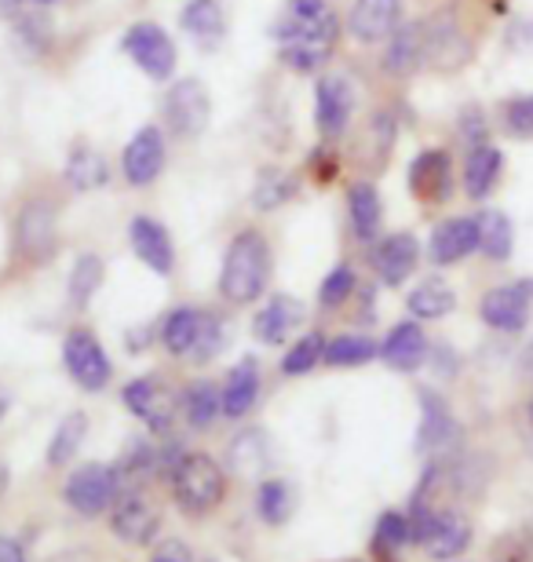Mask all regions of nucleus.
<instances>
[{
	"instance_id": "473e14b6",
	"label": "nucleus",
	"mask_w": 533,
	"mask_h": 562,
	"mask_svg": "<svg viewBox=\"0 0 533 562\" xmlns=\"http://www.w3.org/2000/svg\"><path fill=\"white\" fill-rule=\"evenodd\" d=\"M179 406H184V417L195 431H209V427L215 424V417L223 413V391L215 387L212 380H195V384L184 387Z\"/></svg>"
},
{
	"instance_id": "a19ab883",
	"label": "nucleus",
	"mask_w": 533,
	"mask_h": 562,
	"mask_svg": "<svg viewBox=\"0 0 533 562\" xmlns=\"http://www.w3.org/2000/svg\"><path fill=\"white\" fill-rule=\"evenodd\" d=\"M413 544V530H410V515L402 512H384L377 522V533H373V552L380 555H395L399 548Z\"/></svg>"
},
{
	"instance_id": "2f4dec72",
	"label": "nucleus",
	"mask_w": 533,
	"mask_h": 562,
	"mask_svg": "<svg viewBox=\"0 0 533 562\" xmlns=\"http://www.w3.org/2000/svg\"><path fill=\"white\" fill-rule=\"evenodd\" d=\"M406 307H410L417 322H438L457 311V292H453L442 278H424L421 285L406 296Z\"/></svg>"
},
{
	"instance_id": "1a4fd4ad",
	"label": "nucleus",
	"mask_w": 533,
	"mask_h": 562,
	"mask_svg": "<svg viewBox=\"0 0 533 562\" xmlns=\"http://www.w3.org/2000/svg\"><path fill=\"white\" fill-rule=\"evenodd\" d=\"M355 117V88L344 74H322L314 85V128L322 143H336Z\"/></svg>"
},
{
	"instance_id": "4c0bfd02",
	"label": "nucleus",
	"mask_w": 533,
	"mask_h": 562,
	"mask_svg": "<svg viewBox=\"0 0 533 562\" xmlns=\"http://www.w3.org/2000/svg\"><path fill=\"white\" fill-rule=\"evenodd\" d=\"M85 438H88V417L85 413H66V417L59 420V427H55L44 460H48L52 468L70 464V460L77 457V449L85 446Z\"/></svg>"
},
{
	"instance_id": "7ed1b4c3",
	"label": "nucleus",
	"mask_w": 533,
	"mask_h": 562,
	"mask_svg": "<svg viewBox=\"0 0 533 562\" xmlns=\"http://www.w3.org/2000/svg\"><path fill=\"white\" fill-rule=\"evenodd\" d=\"M173 497L187 515H209L226 493V471L209 453H187L173 471Z\"/></svg>"
},
{
	"instance_id": "dca6fc26",
	"label": "nucleus",
	"mask_w": 533,
	"mask_h": 562,
	"mask_svg": "<svg viewBox=\"0 0 533 562\" xmlns=\"http://www.w3.org/2000/svg\"><path fill=\"white\" fill-rule=\"evenodd\" d=\"M129 241H132V252L140 256V263L151 267L154 274H173L176 267V245H173V234L162 220L154 216H132L129 223Z\"/></svg>"
},
{
	"instance_id": "f257e3e1",
	"label": "nucleus",
	"mask_w": 533,
	"mask_h": 562,
	"mask_svg": "<svg viewBox=\"0 0 533 562\" xmlns=\"http://www.w3.org/2000/svg\"><path fill=\"white\" fill-rule=\"evenodd\" d=\"M340 33L344 26L329 0H289L286 15L275 26L281 63L297 74H319L333 59Z\"/></svg>"
},
{
	"instance_id": "603ef678",
	"label": "nucleus",
	"mask_w": 533,
	"mask_h": 562,
	"mask_svg": "<svg viewBox=\"0 0 533 562\" xmlns=\"http://www.w3.org/2000/svg\"><path fill=\"white\" fill-rule=\"evenodd\" d=\"M8 406H11V398H8V391L0 387V424H4V417H8Z\"/></svg>"
},
{
	"instance_id": "72a5a7b5",
	"label": "nucleus",
	"mask_w": 533,
	"mask_h": 562,
	"mask_svg": "<svg viewBox=\"0 0 533 562\" xmlns=\"http://www.w3.org/2000/svg\"><path fill=\"white\" fill-rule=\"evenodd\" d=\"M107 267L96 252H81L70 267V278H66V300H70L74 311H85L88 303L96 300V292L103 289Z\"/></svg>"
},
{
	"instance_id": "5fc2aeb1",
	"label": "nucleus",
	"mask_w": 533,
	"mask_h": 562,
	"mask_svg": "<svg viewBox=\"0 0 533 562\" xmlns=\"http://www.w3.org/2000/svg\"><path fill=\"white\" fill-rule=\"evenodd\" d=\"M530 424H533V398H530Z\"/></svg>"
},
{
	"instance_id": "9d476101",
	"label": "nucleus",
	"mask_w": 533,
	"mask_h": 562,
	"mask_svg": "<svg viewBox=\"0 0 533 562\" xmlns=\"http://www.w3.org/2000/svg\"><path fill=\"white\" fill-rule=\"evenodd\" d=\"M124 398V409L132 413L135 420L146 424V431L154 435H168L176 424V398L157 376H135L124 384L121 391Z\"/></svg>"
},
{
	"instance_id": "423d86ee",
	"label": "nucleus",
	"mask_w": 533,
	"mask_h": 562,
	"mask_svg": "<svg viewBox=\"0 0 533 562\" xmlns=\"http://www.w3.org/2000/svg\"><path fill=\"white\" fill-rule=\"evenodd\" d=\"M121 52L151 77V81H173L179 52L176 41L157 26V22H132L121 37Z\"/></svg>"
},
{
	"instance_id": "0eeeda50",
	"label": "nucleus",
	"mask_w": 533,
	"mask_h": 562,
	"mask_svg": "<svg viewBox=\"0 0 533 562\" xmlns=\"http://www.w3.org/2000/svg\"><path fill=\"white\" fill-rule=\"evenodd\" d=\"M121 486H124V482H121L118 468H113V464H85V468H77L70 479H66L63 497L77 515L96 519V515H103L107 508H113Z\"/></svg>"
},
{
	"instance_id": "aec40b11",
	"label": "nucleus",
	"mask_w": 533,
	"mask_h": 562,
	"mask_svg": "<svg viewBox=\"0 0 533 562\" xmlns=\"http://www.w3.org/2000/svg\"><path fill=\"white\" fill-rule=\"evenodd\" d=\"M303 318H308V311H303V303L297 296H289V292H278V296H270L264 307L256 311L253 318V336L259 344H286L292 333L300 329Z\"/></svg>"
},
{
	"instance_id": "8fccbe9b",
	"label": "nucleus",
	"mask_w": 533,
	"mask_h": 562,
	"mask_svg": "<svg viewBox=\"0 0 533 562\" xmlns=\"http://www.w3.org/2000/svg\"><path fill=\"white\" fill-rule=\"evenodd\" d=\"M0 562H26V552L15 537H0Z\"/></svg>"
},
{
	"instance_id": "c756f323",
	"label": "nucleus",
	"mask_w": 533,
	"mask_h": 562,
	"mask_svg": "<svg viewBox=\"0 0 533 562\" xmlns=\"http://www.w3.org/2000/svg\"><path fill=\"white\" fill-rule=\"evenodd\" d=\"M468 544H471V522L464 519L460 512H453V508H438L435 526H431V537L424 541L427 555L446 562V559H457Z\"/></svg>"
},
{
	"instance_id": "37998d69",
	"label": "nucleus",
	"mask_w": 533,
	"mask_h": 562,
	"mask_svg": "<svg viewBox=\"0 0 533 562\" xmlns=\"http://www.w3.org/2000/svg\"><path fill=\"white\" fill-rule=\"evenodd\" d=\"M113 468H118L121 482H135V479H143V475H154V471H157V446L143 442V438H135V442L124 449V457Z\"/></svg>"
},
{
	"instance_id": "2eb2a0df",
	"label": "nucleus",
	"mask_w": 533,
	"mask_h": 562,
	"mask_svg": "<svg viewBox=\"0 0 533 562\" xmlns=\"http://www.w3.org/2000/svg\"><path fill=\"white\" fill-rule=\"evenodd\" d=\"M369 263L384 285L399 289L402 281L417 271V263H421V241H417V234L410 231H395L388 238L373 241Z\"/></svg>"
},
{
	"instance_id": "ddd939ff",
	"label": "nucleus",
	"mask_w": 533,
	"mask_h": 562,
	"mask_svg": "<svg viewBox=\"0 0 533 562\" xmlns=\"http://www.w3.org/2000/svg\"><path fill=\"white\" fill-rule=\"evenodd\" d=\"M533 307V281H512V285H497L482 296L479 314L482 322L497 333H523Z\"/></svg>"
},
{
	"instance_id": "c9c22d12",
	"label": "nucleus",
	"mask_w": 533,
	"mask_h": 562,
	"mask_svg": "<svg viewBox=\"0 0 533 562\" xmlns=\"http://www.w3.org/2000/svg\"><path fill=\"white\" fill-rule=\"evenodd\" d=\"M380 358V344L366 333H340L325 344V366L333 369H358Z\"/></svg>"
},
{
	"instance_id": "4468645a",
	"label": "nucleus",
	"mask_w": 533,
	"mask_h": 562,
	"mask_svg": "<svg viewBox=\"0 0 533 562\" xmlns=\"http://www.w3.org/2000/svg\"><path fill=\"white\" fill-rule=\"evenodd\" d=\"M406 183H410L413 198L424 201V205H442L453 194V157L442 146H431L421 150L410 161V172H406Z\"/></svg>"
},
{
	"instance_id": "864d4df0",
	"label": "nucleus",
	"mask_w": 533,
	"mask_h": 562,
	"mask_svg": "<svg viewBox=\"0 0 533 562\" xmlns=\"http://www.w3.org/2000/svg\"><path fill=\"white\" fill-rule=\"evenodd\" d=\"M30 4H37V8H48V4H59V0H30Z\"/></svg>"
},
{
	"instance_id": "9b49d317",
	"label": "nucleus",
	"mask_w": 533,
	"mask_h": 562,
	"mask_svg": "<svg viewBox=\"0 0 533 562\" xmlns=\"http://www.w3.org/2000/svg\"><path fill=\"white\" fill-rule=\"evenodd\" d=\"M165 157H168V146H165V132L157 125H143L135 128V136L124 143L121 150V176L124 183L143 190L157 183V176L165 172Z\"/></svg>"
},
{
	"instance_id": "cd10ccee",
	"label": "nucleus",
	"mask_w": 533,
	"mask_h": 562,
	"mask_svg": "<svg viewBox=\"0 0 533 562\" xmlns=\"http://www.w3.org/2000/svg\"><path fill=\"white\" fill-rule=\"evenodd\" d=\"M63 176L77 194H92V190H103L110 183V161H107V154L96 150L92 143H74L70 157H66Z\"/></svg>"
},
{
	"instance_id": "393cba45",
	"label": "nucleus",
	"mask_w": 533,
	"mask_h": 562,
	"mask_svg": "<svg viewBox=\"0 0 533 562\" xmlns=\"http://www.w3.org/2000/svg\"><path fill=\"white\" fill-rule=\"evenodd\" d=\"M275 464V453H270V438L259 427H248V431L234 435L231 446H226V468L237 479H259L267 475V468Z\"/></svg>"
},
{
	"instance_id": "c03bdc74",
	"label": "nucleus",
	"mask_w": 533,
	"mask_h": 562,
	"mask_svg": "<svg viewBox=\"0 0 533 562\" xmlns=\"http://www.w3.org/2000/svg\"><path fill=\"white\" fill-rule=\"evenodd\" d=\"M223 344H226V336H223V322H220V314L206 311V322H201V333H198L195 351H190V362H198V366L212 362V358L223 351Z\"/></svg>"
},
{
	"instance_id": "b1692460",
	"label": "nucleus",
	"mask_w": 533,
	"mask_h": 562,
	"mask_svg": "<svg viewBox=\"0 0 533 562\" xmlns=\"http://www.w3.org/2000/svg\"><path fill=\"white\" fill-rule=\"evenodd\" d=\"M179 26L201 52H215L226 37V11L220 0H187L179 11Z\"/></svg>"
},
{
	"instance_id": "f704fd0d",
	"label": "nucleus",
	"mask_w": 533,
	"mask_h": 562,
	"mask_svg": "<svg viewBox=\"0 0 533 562\" xmlns=\"http://www.w3.org/2000/svg\"><path fill=\"white\" fill-rule=\"evenodd\" d=\"M475 220H479V252L486 256V260L504 263L508 256H512V245H515V231H512V220H508V212L486 209Z\"/></svg>"
},
{
	"instance_id": "a18cd8bd",
	"label": "nucleus",
	"mask_w": 533,
	"mask_h": 562,
	"mask_svg": "<svg viewBox=\"0 0 533 562\" xmlns=\"http://www.w3.org/2000/svg\"><path fill=\"white\" fill-rule=\"evenodd\" d=\"M504 125L512 136L530 139L533 136V95H519L504 106Z\"/></svg>"
},
{
	"instance_id": "f3484780",
	"label": "nucleus",
	"mask_w": 533,
	"mask_h": 562,
	"mask_svg": "<svg viewBox=\"0 0 533 562\" xmlns=\"http://www.w3.org/2000/svg\"><path fill=\"white\" fill-rule=\"evenodd\" d=\"M479 249V220L475 216H449L442 220L435 231H431V241H427V256L431 263L438 267H453L460 260Z\"/></svg>"
},
{
	"instance_id": "20e7f679",
	"label": "nucleus",
	"mask_w": 533,
	"mask_h": 562,
	"mask_svg": "<svg viewBox=\"0 0 533 562\" xmlns=\"http://www.w3.org/2000/svg\"><path fill=\"white\" fill-rule=\"evenodd\" d=\"M162 117H165V128L173 132L176 139L206 136V128L212 121V95L206 81H201V77H179V81H173V88L165 92Z\"/></svg>"
},
{
	"instance_id": "79ce46f5",
	"label": "nucleus",
	"mask_w": 533,
	"mask_h": 562,
	"mask_svg": "<svg viewBox=\"0 0 533 562\" xmlns=\"http://www.w3.org/2000/svg\"><path fill=\"white\" fill-rule=\"evenodd\" d=\"M355 289H358V274H355V267L351 263H340L333 267L325 278H322V285H319V303L325 311H336V307H344V303L355 296Z\"/></svg>"
},
{
	"instance_id": "6e6552de",
	"label": "nucleus",
	"mask_w": 533,
	"mask_h": 562,
	"mask_svg": "<svg viewBox=\"0 0 533 562\" xmlns=\"http://www.w3.org/2000/svg\"><path fill=\"white\" fill-rule=\"evenodd\" d=\"M63 366L66 373H70V380L77 387L85 391H103L110 384L113 376V366L110 358L103 351V344H99V336L92 329H70L63 340Z\"/></svg>"
},
{
	"instance_id": "412c9836",
	"label": "nucleus",
	"mask_w": 533,
	"mask_h": 562,
	"mask_svg": "<svg viewBox=\"0 0 533 562\" xmlns=\"http://www.w3.org/2000/svg\"><path fill=\"white\" fill-rule=\"evenodd\" d=\"M427 63V26L424 22H402L384 48V70L391 77H413Z\"/></svg>"
},
{
	"instance_id": "5701e85b",
	"label": "nucleus",
	"mask_w": 533,
	"mask_h": 562,
	"mask_svg": "<svg viewBox=\"0 0 533 562\" xmlns=\"http://www.w3.org/2000/svg\"><path fill=\"white\" fill-rule=\"evenodd\" d=\"M427 26V63L435 70H460L471 59V44L460 33V26L453 22V15H435Z\"/></svg>"
},
{
	"instance_id": "de8ad7c7",
	"label": "nucleus",
	"mask_w": 533,
	"mask_h": 562,
	"mask_svg": "<svg viewBox=\"0 0 533 562\" xmlns=\"http://www.w3.org/2000/svg\"><path fill=\"white\" fill-rule=\"evenodd\" d=\"M308 172L319 179V183H329V179L340 176V157L333 150V143H319L314 150L308 154Z\"/></svg>"
},
{
	"instance_id": "e433bc0d",
	"label": "nucleus",
	"mask_w": 533,
	"mask_h": 562,
	"mask_svg": "<svg viewBox=\"0 0 533 562\" xmlns=\"http://www.w3.org/2000/svg\"><path fill=\"white\" fill-rule=\"evenodd\" d=\"M300 194V179L281 172V168H264L256 176V187H253V209L256 212H275L281 205H289L292 198Z\"/></svg>"
},
{
	"instance_id": "ea45409f",
	"label": "nucleus",
	"mask_w": 533,
	"mask_h": 562,
	"mask_svg": "<svg viewBox=\"0 0 533 562\" xmlns=\"http://www.w3.org/2000/svg\"><path fill=\"white\" fill-rule=\"evenodd\" d=\"M325 344L329 340L322 333L300 336V340L286 351V358H281V373H286V376H308L311 369H319V362H325Z\"/></svg>"
},
{
	"instance_id": "f03ea898",
	"label": "nucleus",
	"mask_w": 533,
	"mask_h": 562,
	"mask_svg": "<svg viewBox=\"0 0 533 562\" xmlns=\"http://www.w3.org/2000/svg\"><path fill=\"white\" fill-rule=\"evenodd\" d=\"M270 271H275V256H270L267 234L256 227L237 231L220 263V296L234 307L256 303L270 285Z\"/></svg>"
},
{
	"instance_id": "09e8293b",
	"label": "nucleus",
	"mask_w": 533,
	"mask_h": 562,
	"mask_svg": "<svg viewBox=\"0 0 533 562\" xmlns=\"http://www.w3.org/2000/svg\"><path fill=\"white\" fill-rule=\"evenodd\" d=\"M151 562H195V555H190V548L184 541H176V537H168V541H162L151 552Z\"/></svg>"
},
{
	"instance_id": "58836bf2",
	"label": "nucleus",
	"mask_w": 533,
	"mask_h": 562,
	"mask_svg": "<svg viewBox=\"0 0 533 562\" xmlns=\"http://www.w3.org/2000/svg\"><path fill=\"white\" fill-rule=\"evenodd\" d=\"M256 515L267 526H281L289 522L292 515V490L286 479H264L256 490Z\"/></svg>"
},
{
	"instance_id": "4be33fe9",
	"label": "nucleus",
	"mask_w": 533,
	"mask_h": 562,
	"mask_svg": "<svg viewBox=\"0 0 533 562\" xmlns=\"http://www.w3.org/2000/svg\"><path fill=\"white\" fill-rule=\"evenodd\" d=\"M427 351L431 347H427L421 322H399L380 344L384 366L395 369V373H417V369L427 362Z\"/></svg>"
},
{
	"instance_id": "6ab92c4d",
	"label": "nucleus",
	"mask_w": 533,
	"mask_h": 562,
	"mask_svg": "<svg viewBox=\"0 0 533 562\" xmlns=\"http://www.w3.org/2000/svg\"><path fill=\"white\" fill-rule=\"evenodd\" d=\"M457 442V420L449 402L438 391L421 387V427H417V449L421 453H446Z\"/></svg>"
},
{
	"instance_id": "c85d7f7f",
	"label": "nucleus",
	"mask_w": 533,
	"mask_h": 562,
	"mask_svg": "<svg viewBox=\"0 0 533 562\" xmlns=\"http://www.w3.org/2000/svg\"><path fill=\"white\" fill-rule=\"evenodd\" d=\"M256 398H259V362L256 358H242L223 384V417L226 420L248 417L256 406Z\"/></svg>"
},
{
	"instance_id": "39448f33",
	"label": "nucleus",
	"mask_w": 533,
	"mask_h": 562,
	"mask_svg": "<svg viewBox=\"0 0 533 562\" xmlns=\"http://www.w3.org/2000/svg\"><path fill=\"white\" fill-rule=\"evenodd\" d=\"M15 252L26 263H44L55 252V238H59V212L48 198H30L22 201V209L15 212Z\"/></svg>"
},
{
	"instance_id": "a211bd4d",
	"label": "nucleus",
	"mask_w": 533,
	"mask_h": 562,
	"mask_svg": "<svg viewBox=\"0 0 533 562\" xmlns=\"http://www.w3.org/2000/svg\"><path fill=\"white\" fill-rule=\"evenodd\" d=\"M402 26V0H355L347 30L358 44H380Z\"/></svg>"
},
{
	"instance_id": "a878e982",
	"label": "nucleus",
	"mask_w": 533,
	"mask_h": 562,
	"mask_svg": "<svg viewBox=\"0 0 533 562\" xmlns=\"http://www.w3.org/2000/svg\"><path fill=\"white\" fill-rule=\"evenodd\" d=\"M347 220H351V234H355L358 241H366V245L377 241V234L384 227V201H380L377 183L358 179V183L347 187Z\"/></svg>"
},
{
	"instance_id": "6e6d98bb",
	"label": "nucleus",
	"mask_w": 533,
	"mask_h": 562,
	"mask_svg": "<svg viewBox=\"0 0 533 562\" xmlns=\"http://www.w3.org/2000/svg\"><path fill=\"white\" fill-rule=\"evenodd\" d=\"M351 562H355V559H351Z\"/></svg>"
},
{
	"instance_id": "7c9ffc66",
	"label": "nucleus",
	"mask_w": 533,
	"mask_h": 562,
	"mask_svg": "<svg viewBox=\"0 0 533 562\" xmlns=\"http://www.w3.org/2000/svg\"><path fill=\"white\" fill-rule=\"evenodd\" d=\"M201 322H206V311L201 307H173L162 318V333H157V340L168 355L176 358H190L198 344V333H201Z\"/></svg>"
},
{
	"instance_id": "49530a36",
	"label": "nucleus",
	"mask_w": 533,
	"mask_h": 562,
	"mask_svg": "<svg viewBox=\"0 0 533 562\" xmlns=\"http://www.w3.org/2000/svg\"><path fill=\"white\" fill-rule=\"evenodd\" d=\"M457 132H460V139L468 143V150H471V146L490 143V139H486V136H490V125H486V114H482L479 106H464V110H460Z\"/></svg>"
},
{
	"instance_id": "bb28decb",
	"label": "nucleus",
	"mask_w": 533,
	"mask_h": 562,
	"mask_svg": "<svg viewBox=\"0 0 533 562\" xmlns=\"http://www.w3.org/2000/svg\"><path fill=\"white\" fill-rule=\"evenodd\" d=\"M501 172H504V154L493 143L471 146L468 157H464V194L471 201L490 198L497 183H501Z\"/></svg>"
},
{
	"instance_id": "f8f14e48",
	"label": "nucleus",
	"mask_w": 533,
	"mask_h": 562,
	"mask_svg": "<svg viewBox=\"0 0 533 562\" xmlns=\"http://www.w3.org/2000/svg\"><path fill=\"white\" fill-rule=\"evenodd\" d=\"M110 526L124 544H151L162 530V512L143 490H121L110 508Z\"/></svg>"
},
{
	"instance_id": "3c124183",
	"label": "nucleus",
	"mask_w": 533,
	"mask_h": 562,
	"mask_svg": "<svg viewBox=\"0 0 533 562\" xmlns=\"http://www.w3.org/2000/svg\"><path fill=\"white\" fill-rule=\"evenodd\" d=\"M48 562H99L92 552H85V548H70V552H59V555H52Z\"/></svg>"
}]
</instances>
